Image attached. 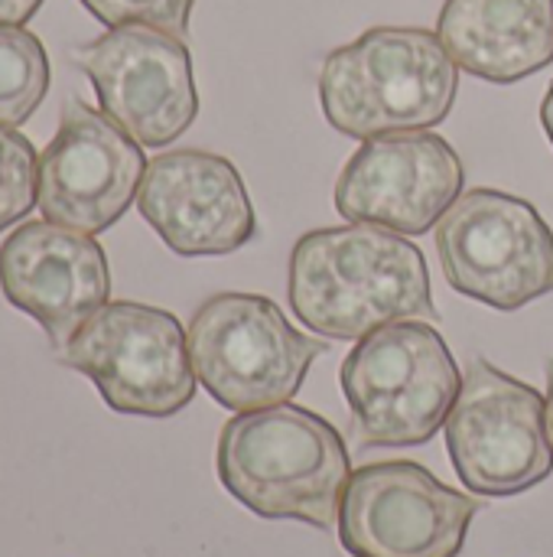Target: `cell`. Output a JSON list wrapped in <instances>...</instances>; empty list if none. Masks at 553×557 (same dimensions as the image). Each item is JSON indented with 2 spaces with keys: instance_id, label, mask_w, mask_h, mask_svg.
<instances>
[{
  "instance_id": "cell-1",
  "label": "cell",
  "mask_w": 553,
  "mask_h": 557,
  "mask_svg": "<svg viewBox=\"0 0 553 557\" xmlns=\"http://www.w3.org/2000/svg\"><path fill=\"white\" fill-rule=\"evenodd\" d=\"M287 297L297 320L326 339H362L398 320H437L424 251L378 225L300 235Z\"/></svg>"
},
{
  "instance_id": "cell-2",
  "label": "cell",
  "mask_w": 553,
  "mask_h": 557,
  "mask_svg": "<svg viewBox=\"0 0 553 557\" xmlns=\"http://www.w3.org/2000/svg\"><path fill=\"white\" fill-rule=\"evenodd\" d=\"M218 480L254 516L339 525L352 476L342 434L316 411L277 405L235 414L218 434Z\"/></svg>"
},
{
  "instance_id": "cell-3",
  "label": "cell",
  "mask_w": 553,
  "mask_h": 557,
  "mask_svg": "<svg viewBox=\"0 0 553 557\" xmlns=\"http://www.w3.org/2000/svg\"><path fill=\"white\" fill-rule=\"evenodd\" d=\"M456 91L460 65L440 36L420 26H372L332 49L319 69L323 114L355 140L437 127Z\"/></svg>"
},
{
  "instance_id": "cell-4",
  "label": "cell",
  "mask_w": 553,
  "mask_h": 557,
  "mask_svg": "<svg viewBox=\"0 0 553 557\" xmlns=\"http://www.w3.org/2000/svg\"><path fill=\"white\" fill-rule=\"evenodd\" d=\"M339 385L362 444L420 447L447 424L463 375L440 330L398 320L352 346Z\"/></svg>"
},
{
  "instance_id": "cell-5",
  "label": "cell",
  "mask_w": 553,
  "mask_h": 557,
  "mask_svg": "<svg viewBox=\"0 0 553 557\" xmlns=\"http://www.w3.org/2000/svg\"><path fill=\"white\" fill-rule=\"evenodd\" d=\"M189 359L202 388L228 411L287 405L326 352L261 294H215L189 320Z\"/></svg>"
},
{
  "instance_id": "cell-6",
  "label": "cell",
  "mask_w": 553,
  "mask_h": 557,
  "mask_svg": "<svg viewBox=\"0 0 553 557\" xmlns=\"http://www.w3.org/2000/svg\"><path fill=\"white\" fill-rule=\"evenodd\" d=\"M437 255L450 287L492 310L515 313L553 294V228L512 193H463L437 222Z\"/></svg>"
},
{
  "instance_id": "cell-7",
  "label": "cell",
  "mask_w": 553,
  "mask_h": 557,
  "mask_svg": "<svg viewBox=\"0 0 553 557\" xmlns=\"http://www.w3.org/2000/svg\"><path fill=\"white\" fill-rule=\"evenodd\" d=\"M59 362L95 382L104 405L134 418H173L196 398L183 323L160 307L104 304L59 349Z\"/></svg>"
},
{
  "instance_id": "cell-8",
  "label": "cell",
  "mask_w": 553,
  "mask_h": 557,
  "mask_svg": "<svg viewBox=\"0 0 553 557\" xmlns=\"http://www.w3.org/2000/svg\"><path fill=\"white\" fill-rule=\"evenodd\" d=\"M443 428L453 470L473 496H521L553 473L548 398L482 356L463 372Z\"/></svg>"
},
{
  "instance_id": "cell-9",
  "label": "cell",
  "mask_w": 553,
  "mask_h": 557,
  "mask_svg": "<svg viewBox=\"0 0 553 557\" xmlns=\"http://www.w3.org/2000/svg\"><path fill=\"white\" fill-rule=\"evenodd\" d=\"M479 509L414 460L368 463L342 493L339 542L352 557H460Z\"/></svg>"
},
{
  "instance_id": "cell-10",
  "label": "cell",
  "mask_w": 553,
  "mask_h": 557,
  "mask_svg": "<svg viewBox=\"0 0 553 557\" xmlns=\"http://www.w3.org/2000/svg\"><path fill=\"white\" fill-rule=\"evenodd\" d=\"M101 111L140 147H166L199 114L189 46L153 26H114L75 49Z\"/></svg>"
},
{
  "instance_id": "cell-11",
  "label": "cell",
  "mask_w": 553,
  "mask_h": 557,
  "mask_svg": "<svg viewBox=\"0 0 553 557\" xmlns=\"http://www.w3.org/2000/svg\"><path fill=\"white\" fill-rule=\"evenodd\" d=\"M147 173L140 144L104 111L65 98L59 131L39 157V212L46 222L98 235L137 199Z\"/></svg>"
},
{
  "instance_id": "cell-12",
  "label": "cell",
  "mask_w": 553,
  "mask_h": 557,
  "mask_svg": "<svg viewBox=\"0 0 553 557\" xmlns=\"http://www.w3.org/2000/svg\"><path fill=\"white\" fill-rule=\"evenodd\" d=\"M466 170L447 137L401 131L365 140L336 180V209L355 225L430 232L463 196Z\"/></svg>"
},
{
  "instance_id": "cell-13",
  "label": "cell",
  "mask_w": 553,
  "mask_h": 557,
  "mask_svg": "<svg viewBox=\"0 0 553 557\" xmlns=\"http://www.w3.org/2000/svg\"><path fill=\"white\" fill-rule=\"evenodd\" d=\"M140 215L183 258H215L257 235L254 206L238 166L209 150H169L147 163Z\"/></svg>"
},
{
  "instance_id": "cell-14",
  "label": "cell",
  "mask_w": 553,
  "mask_h": 557,
  "mask_svg": "<svg viewBox=\"0 0 553 557\" xmlns=\"http://www.w3.org/2000/svg\"><path fill=\"white\" fill-rule=\"evenodd\" d=\"M0 290L62 349L108 304L104 248L55 222H23L0 245Z\"/></svg>"
},
{
  "instance_id": "cell-15",
  "label": "cell",
  "mask_w": 553,
  "mask_h": 557,
  "mask_svg": "<svg viewBox=\"0 0 553 557\" xmlns=\"http://www.w3.org/2000/svg\"><path fill=\"white\" fill-rule=\"evenodd\" d=\"M437 36L463 72L512 85L553 62V0H447Z\"/></svg>"
},
{
  "instance_id": "cell-16",
  "label": "cell",
  "mask_w": 553,
  "mask_h": 557,
  "mask_svg": "<svg viewBox=\"0 0 553 557\" xmlns=\"http://www.w3.org/2000/svg\"><path fill=\"white\" fill-rule=\"evenodd\" d=\"M49 91L46 46L23 26H0V127L16 131Z\"/></svg>"
},
{
  "instance_id": "cell-17",
  "label": "cell",
  "mask_w": 553,
  "mask_h": 557,
  "mask_svg": "<svg viewBox=\"0 0 553 557\" xmlns=\"http://www.w3.org/2000/svg\"><path fill=\"white\" fill-rule=\"evenodd\" d=\"M39 157L29 137L0 127V232L16 225L39 199Z\"/></svg>"
},
{
  "instance_id": "cell-18",
  "label": "cell",
  "mask_w": 553,
  "mask_h": 557,
  "mask_svg": "<svg viewBox=\"0 0 553 557\" xmlns=\"http://www.w3.org/2000/svg\"><path fill=\"white\" fill-rule=\"evenodd\" d=\"M85 10L104 26H153L173 36L189 33V16L196 0H81Z\"/></svg>"
},
{
  "instance_id": "cell-19",
  "label": "cell",
  "mask_w": 553,
  "mask_h": 557,
  "mask_svg": "<svg viewBox=\"0 0 553 557\" xmlns=\"http://www.w3.org/2000/svg\"><path fill=\"white\" fill-rule=\"evenodd\" d=\"M39 7L42 0H0V26H23Z\"/></svg>"
},
{
  "instance_id": "cell-20",
  "label": "cell",
  "mask_w": 553,
  "mask_h": 557,
  "mask_svg": "<svg viewBox=\"0 0 553 557\" xmlns=\"http://www.w3.org/2000/svg\"><path fill=\"white\" fill-rule=\"evenodd\" d=\"M541 124H544V134L551 137L553 144V82L548 95H544V101H541Z\"/></svg>"
},
{
  "instance_id": "cell-21",
  "label": "cell",
  "mask_w": 553,
  "mask_h": 557,
  "mask_svg": "<svg viewBox=\"0 0 553 557\" xmlns=\"http://www.w3.org/2000/svg\"><path fill=\"white\" fill-rule=\"evenodd\" d=\"M548 428H551L553 441V359L548 362Z\"/></svg>"
}]
</instances>
